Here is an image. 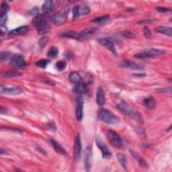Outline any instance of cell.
<instances>
[{"label":"cell","instance_id":"obj_18","mask_svg":"<svg viewBox=\"0 0 172 172\" xmlns=\"http://www.w3.org/2000/svg\"><path fill=\"white\" fill-rule=\"evenodd\" d=\"M55 7V5L54 2L51 1V0H47L43 3V6H42V10H43L44 14H49L54 10Z\"/></svg>","mask_w":172,"mask_h":172},{"label":"cell","instance_id":"obj_10","mask_svg":"<svg viewBox=\"0 0 172 172\" xmlns=\"http://www.w3.org/2000/svg\"><path fill=\"white\" fill-rule=\"evenodd\" d=\"M1 93L8 95H18L22 93V90L18 86H1Z\"/></svg>","mask_w":172,"mask_h":172},{"label":"cell","instance_id":"obj_31","mask_svg":"<svg viewBox=\"0 0 172 172\" xmlns=\"http://www.w3.org/2000/svg\"><path fill=\"white\" fill-rule=\"evenodd\" d=\"M93 81H94V78H93L92 76L90 75V74H87V75L84 76V77L82 78V81L81 83L88 86L89 85L91 84Z\"/></svg>","mask_w":172,"mask_h":172},{"label":"cell","instance_id":"obj_26","mask_svg":"<svg viewBox=\"0 0 172 172\" xmlns=\"http://www.w3.org/2000/svg\"><path fill=\"white\" fill-rule=\"evenodd\" d=\"M22 76V73L18 71H6L2 72L1 73L2 77H20Z\"/></svg>","mask_w":172,"mask_h":172},{"label":"cell","instance_id":"obj_12","mask_svg":"<svg viewBox=\"0 0 172 172\" xmlns=\"http://www.w3.org/2000/svg\"><path fill=\"white\" fill-rule=\"evenodd\" d=\"M83 97L80 95L77 98L76 116L78 121H81L83 118Z\"/></svg>","mask_w":172,"mask_h":172},{"label":"cell","instance_id":"obj_29","mask_svg":"<svg viewBox=\"0 0 172 172\" xmlns=\"http://www.w3.org/2000/svg\"><path fill=\"white\" fill-rule=\"evenodd\" d=\"M147 52H148L149 53H150L151 55H152L153 57L155 58L157 57V56L161 55H164L165 53V52L164 50H160V49H149L145 50Z\"/></svg>","mask_w":172,"mask_h":172},{"label":"cell","instance_id":"obj_13","mask_svg":"<svg viewBox=\"0 0 172 172\" xmlns=\"http://www.w3.org/2000/svg\"><path fill=\"white\" fill-rule=\"evenodd\" d=\"M92 164V148L91 146H87L85 151L84 165L86 171H90Z\"/></svg>","mask_w":172,"mask_h":172},{"label":"cell","instance_id":"obj_2","mask_svg":"<svg viewBox=\"0 0 172 172\" xmlns=\"http://www.w3.org/2000/svg\"><path fill=\"white\" fill-rule=\"evenodd\" d=\"M32 24L40 34H44L50 30V25L48 24L46 18L44 15L39 14L36 16L32 20Z\"/></svg>","mask_w":172,"mask_h":172},{"label":"cell","instance_id":"obj_28","mask_svg":"<svg viewBox=\"0 0 172 172\" xmlns=\"http://www.w3.org/2000/svg\"><path fill=\"white\" fill-rule=\"evenodd\" d=\"M134 57L137 58V59H149L155 58L152 55L147 52L146 50H145L144 52H143L141 53H138V54L135 55L134 56Z\"/></svg>","mask_w":172,"mask_h":172},{"label":"cell","instance_id":"obj_8","mask_svg":"<svg viewBox=\"0 0 172 172\" xmlns=\"http://www.w3.org/2000/svg\"><path fill=\"white\" fill-rule=\"evenodd\" d=\"M90 13V8L87 5H77L73 9V20L80 15H87Z\"/></svg>","mask_w":172,"mask_h":172},{"label":"cell","instance_id":"obj_3","mask_svg":"<svg viewBox=\"0 0 172 172\" xmlns=\"http://www.w3.org/2000/svg\"><path fill=\"white\" fill-rule=\"evenodd\" d=\"M99 118L101 121L108 124H117L120 122V119L115 114L108 110L101 108L99 110Z\"/></svg>","mask_w":172,"mask_h":172},{"label":"cell","instance_id":"obj_22","mask_svg":"<svg viewBox=\"0 0 172 172\" xmlns=\"http://www.w3.org/2000/svg\"><path fill=\"white\" fill-rule=\"evenodd\" d=\"M69 80L74 84H80L81 83L82 77L77 72H72L69 76Z\"/></svg>","mask_w":172,"mask_h":172},{"label":"cell","instance_id":"obj_23","mask_svg":"<svg viewBox=\"0 0 172 172\" xmlns=\"http://www.w3.org/2000/svg\"><path fill=\"white\" fill-rule=\"evenodd\" d=\"M144 105L149 110H152L155 108L156 101L153 97L149 96L144 100Z\"/></svg>","mask_w":172,"mask_h":172},{"label":"cell","instance_id":"obj_34","mask_svg":"<svg viewBox=\"0 0 172 172\" xmlns=\"http://www.w3.org/2000/svg\"><path fill=\"white\" fill-rule=\"evenodd\" d=\"M12 53L10 52H2L0 54V59H1L2 61H6V60H10V59L12 57Z\"/></svg>","mask_w":172,"mask_h":172},{"label":"cell","instance_id":"obj_38","mask_svg":"<svg viewBox=\"0 0 172 172\" xmlns=\"http://www.w3.org/2000/svg\"><path fill=\"white\" fill-rule=\"evenodd\" d=\"M155 91L159 93H164V94H171V87H162V88H157Z\"/></svg>","mask_w":172,"mask_h":172},{"label":"cell","instance_id":"obj_4","mask_svg":"<svg viewBox=\"0 0 172 172\" xmlns=\"http://www.w3.org/2000/svg\"><path fill=\"white\" fill-rule=\"evenodd\" d=\"M69 9L67 7L64 8L59 12L56 13L50 18V20L56 26L61 25L67 21Z\"/></svg>","mask_w":172,"mask_h":172},{"label":"cell","instance_id":"obj_16","mask_svg":"<svg viewBox=\"0 0 172 172\" xmlns=\"http://www.w3.org/2000/svg\"><path fill=\"white\" fill-rule=\"evenodd\" d=\"M29 32V28L26 26H20L17 29L11 30L9 32V35L12 36H20V35H25Z\"/></svg>","mask_w":172,"mask_h":172},{"label":"cell","instance_id":"obj_43","mask_svg":"<svg viewBox=\"0 0 172 172\" xmlns=\"http://www.w3.org/2000/svg\"><path fill=\"white\" fill-rule=\"evenodd\" d=\"M48 127H49V129L50 130V131H55L56 129H57V127H56L55 123L53 122H50L48 124Z\"/></svg>","mask_w":172,"mask_h":172},{"label":"cell","instance_id":"obj_11","mask_svg":"<svg viewBox=\"0 0 172 172\" xmlns=\"http://www.w3.org/2000/svg\"><path fill=\"white\" fill-rule=\"evenodd\" d=\"M96 144L97 146L99 147V149L102 151V157H103L104 159H110L112 157V153L106 144L103 141H102L100 138H96Z\"/></svg>","mask_w":172,"mask_h":172},{"label":"cell","instance_id":"obj_1","mask_svg":"<svg viewBox=\"0 0 172 172\" xmlns=\"http://www.w3.org/2000/svg\"><path fill=\"white\" fill-rule=\"evenodd\" d=\"M116 104H117V108L122 113L137 120L138 122H142V118L138 112L134 107L128 104L127 102L119 99L116 101Z\"/></svg>","mask_w":172,"mask_h":172},{"label":"cell","instance_id":"obj_47","mask_svg":"<svg viewBox=\"0 0 172 172\" xmlns=\"http://www.w3.org/2000/svg\"><path fill=\"white\" fill-rule=\"evenodd\" d=\"M67 53L68 54H65V56H66V57L68 58V59H70L71 57V56L72 55V54L70 53V52H67Z\"/></svg>","mask_w":172,"mask_h":172},{"label":"cell","instance_id":"obj_30","mask_svg":"<svg viewBox=\"0 0 172 172\" xmlns=\"http://www.w3.org/2000/svg\"><path fill=\"white\" fill-rule=\"evenodd\" d=\"M9 10H10V7H9L8 4L5 2H2L1 4V10H0V16L1 17L6 16Z\"/></svg>","mask_w":172,"mask_h":172},{"label":"cell","instance_id":"obj_35","mask_svg":"<svg viewBox=\"0 0 172 172\" xmlns=\"http://www.w3.org/2000/svg\"><path fill=\"white\" fill-rule=\"evenodd\" d=\"M50 61H49V60H46V59H41L40 60V61H37L36 63V65L38 66L40 68H43V69H45L46 67L47 66L48 63H49Z\"/></svg>","mask_w":172,"mask_h":172},{"label":"cell","instance_id":"obj_21","mask_svg":"<svg viewBox=\"0 0 172 172\" xmlns=\"http://www.w3.org/2000/svg\"><path fill=\"white\" fill-rule=\"evenodd\" d=\"M50 142L51 143V145H52L53 147L55 149V150L58 153H59V154L63 155H67L66 151L64 149L61 147V145H60L58 142L56 141L55 139H50Z\"/></svg>","mask_w":172,"mask_h":172},{"label":"cell","instance_id":"obj_7","mask_svg":"<svg viewBox=\"0 0 172 172\" xmlns=\"http://www.w3.org/2000/svg\"><path fill=\"white\" fill-rule=\"evenodd\" d=\"M81 141L80 134H77L75 138L73 147V159L76 162H78L81 158Z\"/></svg>","mask_w":172,"mask_h":172},{"label":"cell","instance_id":"obj_41","mask_svg":"<svg viewBox=\"0 0 172 172\" xmlns=\"http://www.w3.org/2000/svg\"><path fill=\"white\" fill-rule=\"evenodd\" d=\"M42 80H43V81L45 82L46 83H47V84H49V85L55 86L56 84V83L53 80H50V79H48V78L43 77V79Z\"/></svg>","mask_w":172,"mask_h":172},{"label":"cell","instance_id":"obj_5","mask_svg":"<svg viewBox=\"0 0 172 172\" xmlns=\"http://www.w3.org/2000/svg\"><path fill=\"white\" fill-rule=\"evenodd\" d=\"M107 137L112 145L116 148H120L122 146V140L120 137L112 130H109L107 132Z\"/></svg>","mask_w":172,"mask_h":172},{"label":"cell","instance_id":"obj_25","mask_svg":"<svg viewBox=\"0 0 172 172\" xmlns=\"http://www.w3.org/2000/svg\"><path fill=\"white\" fill-rule=\"evenodd\" d=\"M117 157L120 165H122V167L124 169H126L127 165V159L126 155L122 154V153H118L117 155Z\"/></svg>","mask_w":172,"mask_h":172},{"label":"cell","instance_id":"obj_33","mask_svg":"<svg viewBox=\"0 0 172 172\" xmlns=\"http://www.w3.org/2000/svg\"><path fill=\"white\" fill-rule=\"evenodd\" d=\"M59 53L58 49L55 46H51L47 52V56L51 58H55L57 57Z\"/></svg>","mask_w":172,"mask_h":172},{"label":"cell","instance_id":"obj_32","mask_svg":"<svg viewBox=\"0 0 172 172\" xmlns=\"http://www.w3.org/2000/svg\"><path fill=\"white\" fill-rule=\"evenodd\" d=\"M61 36L65 37H68V38H71L73 39H76L77 40H78V33L71 30L63 32L61 34Z\"/></svg>","mask_w":172,"mask_h":172},{"label":"cell","instance_id":"obj_42","mask_svg":"<svg viewBox=\"0 0 172 172\" xmlns=\"http://www.w3.org/2000/svg\"><path fill=\"white\" fill-rule=\"evenodd\" d=\"M155 10L157 12H159V13H167V12H169V9L165 8H157Z\"/></svg>","mask_w":172,"mask_h":172},{"label":"cell","instance_id":"obj_20","mask_svg":"<svg viewBox=\"0 0 172 172\" xmlns=\"http://www.w3.org/2000/svg\"><path fill=\"white\" fill-rule=\"evenodd\" d=\"M73 91L79 96L82 95L84 94H87V93L89 91V87L87 86L82 84V83H80V84H77L73 88Z\"/></svg>","mask_w":172,"mask_h":172},{"label":"cell","instance_id":"obj_45","mask_svg":"<svg viewBox=\"0 0 172 172\" xmlns=\"http://www.w3.org/2000/svg\"><path fill=\"white\" fill-rule=\"evenodd\" d=\"M133 76L135 77H145L146 74L145 73H140V74H133Z\"/></svg>","mask_w":172,"mask_h":172},{"label":"cell","instance_id":"obj_17","mask_svg":"<svg viewBox=\"0 0 172 172\" xmlns=\"http://www.w3.org/2000/svg\"><path fill=\"white\" fill-rule=\"evenodd\" d=\"M130 152H131L132 156L138 162V164L139 165H140L141 167H143V168H145V169L148 168V167H149L148 164H147V162L143 159V157L140 155V154H138V153L137 151H134V150H131V151H130Z\"/></svg>","mask_w":172,"mask_h":172},{"label":"cell","instance_id":"obj_14","mask_svg":"<svg viewBox=\"0 0 172 172\" xmlns=\"http://www.w3.org/2000/svg\"><path fill=\"white\" fill-rule=\"evenodd\" d=\"M98 42L99 43H100L102 45L105 46L107 49L110 50L112 53L115 55L117 54V50H116L114 44L111 39H107V38H102L98 39Z\"/></svg>","mask_w":172,"mask_h":172},{"label":"cell","instance_id":"obj_40","mask_svg":"<svg viewBox=\"0 0 172 172\" xmlns=\"http://www.w3.org/2000/svg\"><path fill=\"white\" fill-rule=\"evenodd\" d=\"M122 34L124 37H127V38H128V39L135 38V34H133V32L131 31H124V32H122Z\"/></svg>","mask_w":172,"mask_h":172},{"label":"cell","instance_id":"obj_15","mask_svg":"<svg viewBox=\"0 0 172 172\" xmlns=\"http://www.w3.org/2000/svg\"><path fill=\"white\" fill-rule=\"evenodd\" d=\"M121 66L134 69V70H143L144 68H145V67L141 64H138L133 61H127V60H124V61L122 62Z\"/></svg>","mask_w":172,"mask_h":172},{"label":"cell","instance_id":"obj_27","mask_svg":"<svg viewBox=\"0 0 172 172\" xmlns=\"http://www.w3.org/2000/svg\"><path fill=\"white\" fill-rule=\"evenodd\" d=\"M109 20H110V16L106 15V16L98 17V18H96L91 22L96 23V24H105V23L108 22Z\"/></svg>","mask_w":172,"mask_h":172},{"label":"cell","instance_id":"obj_44","mask_svg":"<svg viewBox=\"0 0 172 172\" xmlns=\"http://www.w3.org/2000/svg\"><path fill=\"white\" fill-rule=\"evenodd\" d=\"M38 13H39V8H34L30 11V13L32 15L37 16V15H38Z\"/></svg>","mask_w":172,"mask_h":172},{"label":"cell","instance_id":"obj_6","mask_svg":"<svg viewBox=\"0 0 172 172\" xmlns=\"http://www.w3.org/2000/svg\"><path fill=\"white\" fill-rule=\"evenodd\" d=\"M100 31V29L96 27H89L82 30L80 33H78L79 41H84L90 36H94Z\"/></svg>","mask_w":172,"mask_h":172},{"label":"cell","instance_id":"obj_24","mask_svg":"<svg viewBox=\"0 0 172 172\" xmlns=\"http://www.w3.org/2000/svg\"><path fill=\"white\" fill-rule=\"evenodd\" d=\"M156 32L158 33L164 34L165 35L171 36L172 35V30L171 28L170 27H166V26H158L155 29Z\"/></svg>","mask_w":172,"mask_h":172},{"label":"cell","instance_id":"obj_36","mask_svg":"<svg viewBox=\"0 0 172 172\" xmlns=\"http://www.w3.org/2000/svg\"><path fill=\"white\" fill-rule=\"evenodd\" d=\"M67 67V63L65 61H60L56 64V68H57L59 71H63Z\"/></svg>","mask_w":172,"mask_h":172},{"label":"cell","instance_id":"obj_9","mask_svg":"<svg viewBox=\"0 0 172 172\" xmlns=\"http://www.w3.org/2000/svg\"><path fill=\"white\" fill-rule=\"evenodd\" d=\"M10 64L16 67H24L26 66L24 57L20 55H13L10 60Z\"/></svg>","mask_w":172,"mask_h":172},{"label":"cell","instance_id":"obj_37","mask_svg":"<svg viewBox=\"0 0 172 172\" xmlns=\"http://www.w3.org/2000/svg\"><path fill=\"white\" fill-rule=\"evenodd\" d=\"M49 40V38L48 36H44L41 38L39 42V45L40 48H44V46L47 44Z\"/></svg>","mask_w":172,"mask_h":172},{"label":"cell","instance_id":"obj_46","mask_svg":"<svg viewBox=\"0 0 172 172\" xmlns=\"http://www.w3.org/2000/svg\"><path fill=\"white\" fill-rule=\"evenodd\" d=\"M6 112H7V109L6 108H4V107H1V113L5 114Z\"/></svg>","mask_w":172,"mask_h":172},{"label":"cell","instance_id":"obj_19","mask_svg":"<svg viewBox=\"0 0 172 172\" xmlns=\"http://www.w3.org/2000/svg\"><path fill=\"white\" fill-rule=\"evenodd\" d=\"M96 102L100 106H104L105 104V94L103 88L99 87L96 93Z\"/></svg>","mask_w":172,"mask_h":172},{"label":"cell","instance_id":"obj_39","mask_svg":"<svg viewBox=\"0 0 172 172\" xmlns=\"http://www.w3.org/2000/svg\"><path fill=\"white\" fill-rule=\"evenodd\" d=\"M143 34L145 36L147 39H150L152 37V34L150 29H149L147 26H145L143 28Z\"/></svg>","mask_w":172,"mask_h":172}]
</instances>
